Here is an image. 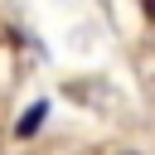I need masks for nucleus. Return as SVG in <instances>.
Instances as JSON below:
<instances>
[{
	"label": "nucleus",
	"instance_id": "obj_1",
	"mask_svg": "<svg viewBox=\"0 0 155 155\" xmlns=\"http://www.w3.org/2000/svg\"><path fill=\"white\" fill-rule=\"evenodd\" d=\"M44 116H48V107H44V102H34V107H24V116L15 121V136H19V140H29V136H34L39 126H44Z\"/></svg>",
	"mask_w": 155,
	"mask_h": 155
},
{
	"label": "nucleus",
	"instance_id": "obj_2",
	"mask_svg": "<svg viewBox=\"0 0 155 155\" xmlns=\"http://www.w3.org/2000/svg\"><path fill=\"white\" fill-rule=\"evenodd\" d=\"M140 15H145V19L155 24V0H140Z\"/></svg>",
	"mask_w": 155,
	"mask_h": 155
}]
</instances>
